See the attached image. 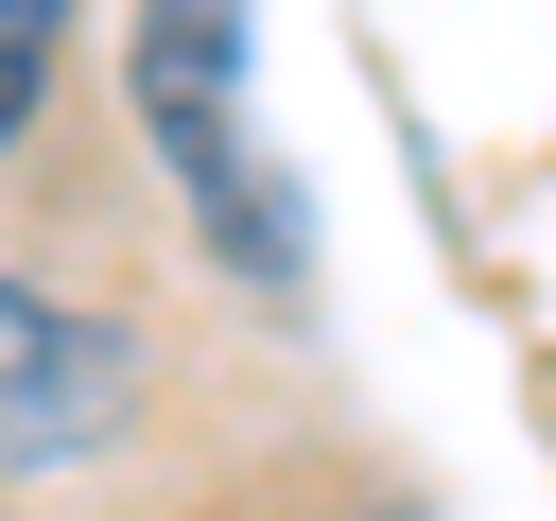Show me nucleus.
<instances>
[{
    "mask_svg": "<svg viewBox=\"0 0 556 521\" xmlns=\"http://www.w3.org/2000/svg\"><path fill=\"white\" fill-rule=\"evenodd\" d=\"M122 417H139V347L87 295L0 260V469H87Z\"/></svg>",
    "mask_w": 556,
    "mask_h": 521,
    "instance_id": "2",
    "label": "nucleus"
},
{
    "mask_svg": "<svg viewBox=\"0 0 556 521\" xmlns=\"http://www.w3.org/2000/svg\"><path fill=\"white\" fill-rule=\"evenodd\" d=\"M52 69H70V0H0V156L52 122Z\"/></svg>",
    "mask_w": 556,
    "mask_h": 521,
    "instance_id": "3",
    "label": "nucleus"
},
{
    "mask_svg": "<svg viewBox=\"0 0 556 521\" xmlns=\"http://www.w3.org/2000/svg\"><path fill=\"white\" fill-rule=\"evenodd\" d=\"M243 69H261V0H139L122 17V104H139V156L174 174L191 243L243 295H313V208L243 139Z\"/></svg>",
    "mask_w": 556,
    "mask_h": 521,
    "instance_id": "1",
    "label": "nucleus"
}]
</instances>
